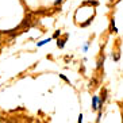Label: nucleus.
<instances>
[{"label":"nucleus","instance_id":"obj_1","mask_svg":"<svg viewBox=\"0 0 123 123\" xmlns=\"http://www.w3.org/2000/svg\"><path fill=\"white\" fill-rule=\"evenodd\" d=\"M30 26H31V14H29L25 19H23V22L20 23L19 29H25V27H30Z\"/></svg>","mask_w":123,"mask_h":123},{"label":"nucleus","instance_id":"obj_2","mask_svg":"<svg viewBox=\"0 0 123 123\" xmlns=\"http://www.w3.org/2000/svg\"><path fill=\"white\" fill-rule=\"evenodd\" d=\"M105 98H107V89L105 88H103L101 89V98H100V104H103L105 101Z\"/></svg>","mask_w":123,"mask_h":123},{"label":"nucleus","instance_id":"obj_3","mask_svg":"<svg viewBox=\"0 0 123 123\" xmlns=\"http://www.w3.org/2000/svg\"><path fill=\"white\" fill-rule=\"evenodd\" d=\"M27 119V123H41L37 118H26Z\"/></svg>","mask_w":123,"mask_h":123},{"label":"nucleus","instance_id":"obj_4","mask_svg":"<svg viewBox=\"0 0 123 123\" xmlns=\"http://www.w3.org/2000/svg\"><path fill=\"white\" fill-rule=\"evenodd\" d=\"M98 98H96V96H93V100H92V103H93V105H92V107H93V110H98L99 107H98Z\"/></svg>","mask_w":123,"mask_h":123},{"label":"nucleus","instance_id":"obj_5","mask_svg":"<svg viewBox=\"0 0 123 123\" xmlns=\"http://www.w3.org/2000/svg\"><path fill=\"white\" fill-rule=\"evenodd\" d=\"M96 85H98V80H96V79L91 80V87H92V88H95Z\"/></svg>","mask_w":123,"mask_h":123},{"label":"nucleus","instance_id":"obj_6","mask_svg":"<svg viewBox=\"0 0 123 123\" xmlns=\"http://www.w3.org/2000/svg\"><path fill=\"white\" fill-rule=\"evenodd\" d=\"M49 42V39H45V41H42V42H38V46H43L45 43H47Z\"/></svg>","mask_w":123,"mask_h":123},{"label":"nucleus","instance_id":"obj_7","mask_svg":"<svg viewBox=\"0 0 123 123\" xmlns=\"http://www.w3.org/2000/svg\"><path fill=\"white\" fill-rule=\"evenodd\" d=\"M57 45H58V47H64V41H60V39H58Z\"/></svg>","mask_w":123,"mask_h":123},{"label":"nucleus","instance_id":"obj_8","mask_svg":"<svg viewBox=\"0 0 123 123\" xmlns=\"http://www.w3.org/2000/svg\"><path fill=\"white\" fill-rule=\"evenodd\" d=\"M0 123H10L7 119H4V118H0Z\"/></svg>","mask_w":123,"mask_h":123},{"label":"nucleus","instance_id":"obj_9","mask_svg":"<svg viewBox=\"0 0 123 123\" xmlns=\"http://www.w3.org/2000/svg\"><path fill=\"white\" fill-rule=\"evenodd\" d=\"M79 123H83V115L80 114V116H79Z\"/></svg>","mask_w":123,"mask_h":123},{"label":"nucleus","instance_id":"obj_10","mask_svg":"<svg viewBox=\"0 0 123 123\" xmlns=\"http://www.w3.org/2000/svg\"><path fill=\"white\" fill-rule=\"evenodd\" d=\"M60 77H61V79H62V80H65V81H68V79H66V77H65V76H64V74H60Z\"/></svg>","mask_w":123,"mask_h":123},{"label":"nucleus","instance_id":"obj_11","mask_svg":"<svg viewBox=\"0 0 123 123\" xmlns=\"http://www.w3.org/2000/svg\"><path fill=\"white\" fill-rule=\"evenodd\" d=\"M60 1H61V0H55V4H58Z\"/></svg>","mask_w":123,"mask_h":123},{"label":"nucleus","instance_id":"obj_12","mask_svg":"<svg viewBox=\"0 0 123 123\" xmlns=\"http://www.w3.org/2000/svg\"><path fill=\"white\" fill-rule=\"evenodd\" d=\"M122 120H123V116H122Z\"/></svg>","mask_w":123,"mask_h":123}]
</instances>
